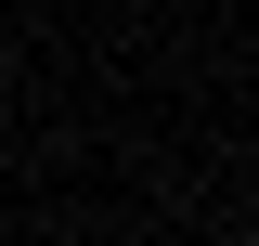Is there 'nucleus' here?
I'll use <instances>...</instances> for the list:
<instances>
[]
</instances>
